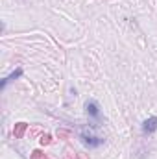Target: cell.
Returning a JSON list of instances; mask_svg holds the SVG:
<instances>
[{"label": "cell", "instance_id": "cell-1", "mask_svg": "<svg viewBox=\"0 0 157 159\" xmlns=\"http://www.w3.org/2000/svg\"><path fill=\"white\" fill-rule=\"evenodd\" d=\"M79 139H81V143L87 146V148H98V146H102L104 143H105V139L104 137H98V135H91V133H79Z\"/></svg>", "mask_w": 157, "mask_h": 159}, {"label": "cell", "instance_id": "cell-2", "mask_svg": "<svg viewBox=\"0 0 157 159\" xmlns=\"http://www.w3.org/2000/svg\"><path fill=\"white\" fill-rule=\"evenodd\" d=\"M85 113L91 117V119H100V106L96 100H89L85 102Z\"/></svg>", "mask_w": 157, "mask_h": 159}, {"label": "cell", "instance_id": "cell-3", "mask_svg": "<svg viewBox=\"0 0 157 159\" xmlns=\"http://www.w3.org/2000/svg\"><path fill=\"white\" fill-rule=\"evenodd\" d=\"M154 131H157V117H148L142 122V133L144 135H152Z\"/></svg>", "mask_w": 157, "mask_h": 159}, {"label": "cell", "instance_id": "cell-4", "mask_svg": "<svg viewBox=\"0 0 157 159\" xmlns=\"http://www.w3.org/2000/svg\"><path fill=\"white\" fill-rule=\"evenodd\" d=\"M22 74H24V70H22L20 67H19V69H15V70H13V72H11L9 76H6V78L2 80V89H6V87H7V85L11 83V81H15V80H19L20 76H22Z\"/></svg>", "mask_w": 157, "mask_h": 159}, {"label": "cell", "instance_id": "cell-5", "mask_svg": "<svg viewBox=\"0 0 157 159\" xmlns=\"http://www.w3.org/2000/svg\"><path fill=\"white\" fill-rule=\"evenodd\" d=\"M26 128H28V124H26V122H19V124L15 126V129H13V135H15L17 139H20V137L24 135V131H26Z\"/></svg>", "mask_w": 157, "mask_h": 159}, {"label": "cell", "instance_id": "cell-6", "mask_svg": "<svg viewBox=\"0 0 157 159\" xmlns=\"http://www.w3.org/2000/svg\"><path fill=\"white\" fill-rule=\"evenodd\" d=\"M32 159H46V156H44V154H41L39 150H35V152L32 154Z\"/></svg>", "mask_w": 157, "mask_h": 159}, {"label": "cell", "instance_id": "cell-7", "mask_svg": "<svg viewBox=\"0 0 157 159\" xmlns=\"http://www.w3.org/2000/svg\"><path fill=\"white\" fill-rule=\"evenodd\" d=\"M52 143V137L50 135H43V139H41V144L44 146V144H50Z\"/></svg>", "mask_w": 157, "mask_h": 159}]
</instances>
